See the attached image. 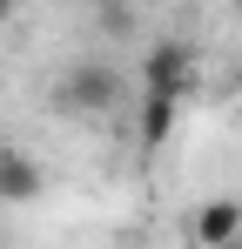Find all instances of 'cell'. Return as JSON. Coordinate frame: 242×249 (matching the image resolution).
<instances>
[{"instance_id": "6da1fadb", "label": "cell", "mask_w": 242, "mask_h": 249, "mask_svg": "<svg viewBox=\"0 0 242 249\" xmlns=\"http://www.w3.org/2000/svg\"><path fill=\"white\" fill-rule=\"evenodd\" d=\"M115 101H121V68L115 61H74V68L54 81V108H61V115H81V122L115 115Z\"/></svg>"}, {"instance_id": "7a4b0ae2", "label": "cell", "mask_w": 242, "mask_h": 249, "mask_svg": "<svg viewBox=\"0 0 242 249\" xmlns=\"http://www.w3.org/2000/svg\"><path fill=\"white\" fill-rule=\"evenodd\" d=\"M141 94H168V101H189L195 94V47L182 41H155L141 61Z\"/></svg>"}, {"instance_id": "3957f363", "label": "cell", "mask_w": 242, "mask_h": 249, "mask_svg": "<svg viewBox=\"0 0 242 249\" xmlns=\"http://www.w3.org/2000/svg\"><path fill=\"white\" fill-rule=\"evenodd\" d=\"M189 243L195 249H236L242 243V196H208L189 209Z\"/></svg>"}, {"instance_id": "277c9868", "label": "cell", "mask_w": 242, "mask_h": 249, "mask_svg": "<svg viewBox=\"0 0 242 249\" xmlns=\"http://www.w3.org/2000/svg\"><path fill=\"white\" fill-rule=\"evenodd\" d=\"M40 189H47V175H40V162L27 155V148H0V209H27L40 202Z\"/></svg>"}, {"instance_id": "5b68a950", "label": "cell", "mask_w": 242, "mask_h": 249, "mask_svg": "<svg viewBox=\"0 0 242 249\" xmlns=\"http://www.w3.org/2000/svg\"><path fill=\"white\" fill-rule=\"evenodd\" d=\"M135 108H141V115H135V135H141V148H161V142L175 135V122H182V101H168V94H141Z\"/></svg>"}, {"instance_id": "8992f818", "label": "cell", "mask_w": 242, "mask_h": 249, "mask_svg": "<svg viewBox=\"0 0 242 249\" xmlns=\"http://www.w3.org/2000/svg\"><path fill=\"white\" fill-rule=\"evenodd\" d=\"M14 7H20V0H0V14H14Z\"/></svg>"}, {"instance_id": "52a82bcc", "label": "cell", "mask_w": 242, "mask_h": 249, "mask_svg": "<svg viewBox=\"0 0 242 249\" xmlns=\"http://www.w3.org/2000/svg\"><path fill=\"white\" fill-rule=\"evenodd\" d=\"M236 7H242V0H236Z\"/></svg>"}, {"instance_id": "ba28073f", "label": "cell", "mask_w": 242, "mask_h": 249, "mask_svg": "<svg viewBox=\"0 0 242 249\" xmlns=\"http://www.w3.org/2000/svg\"><path fill=\"white\" fill-rule=\"evenodd\" d=\"M236 249H242V243H236Z\"/></svg>"}]
</instances>
